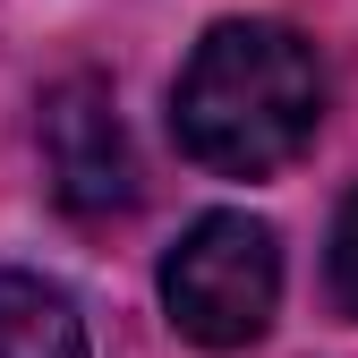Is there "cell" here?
I'll return each instance as SVG.
<instances>
[{"label":"cell","instance_id":"cell-3","mask_svg":"<svg viewBox=\"0 0 358 358\" xmlns=\"http://www.w3.org/2000/svg\"><path fill=\"white\" fill-rule=\"evenodd\" d=\"M43 171H52V196L77 222H103L137 205V162H128V128L103 77H60L43 94Z\"/></svg>","mask_w":358,"mask_h":358},{"label":"cell","instance_id":"cell-2","mask_svg":"<svg viewBox=\"0 0 358 358\" xmlns=\"http://www.w3.org/2000/svg\"><path fill=\"white\" fill-rule=\"evenodd\" d=\"M162 307L196 350H248L282 307V239L256 213H205L162 256Z\"/></svg>","mask_w":358,"mask_h":358},{"label":"cell","instance_id":"cell-4","mask_svg":"<svg viewBox=\"0 0 358 358\" xmlns=\"http://www.w3.org/2000/svg\"><path fill=\"white\" fill-rule=\"evenodd\" d=\"M0 358H85L69 290H52L43 273H0Z\"/></svg>","mask_w":358,"mask_h":358},{"label":"cell","instance_id":"cell-1","mask_svg":"<svg viewBox=\"0 0 358 358\" xmlns=\"http://www.w3.org/2000/svg\"><path fill=\"white\" fill-rule=\"evenodd\" d=\"M316 120H324V60L299 26H273V17L213 26L171 85L179 154L222 179H264L299 162Z\"/></svg>","mask_w":358,"mask_h":358},{"label":"cell","instance_id":"cell-5","mask_svg":"<svg viewBox=\"0 0 358 358\" xmlns=\"http://www.w3.org/2000/svg\"><path fill=\"white\" fill-rule=\"evenodd\" d=\"M333 299L358 316V188H350V205L333 222Z\"/></svg>","mask_w":358,"mask_h":358}]
</instances>
